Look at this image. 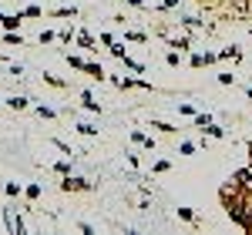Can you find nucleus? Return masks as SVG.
I'll return each mask as SVG.
<instances>
[{"instance_id": "nucleus-17", "label": "nucleus", "mask_w": 252, "mask_h": 235, "mask_svg": "<svg viewBox=\"0 0 252 235\" xmlns=\"http://www.w3.org/2000/svg\"><path fill=\"white\" fill-rule=\"evenodd\" d=\"M3 192H7L10 198H17V195H20V185H14V181H7V185H3Z\"/></svg>"}, {"instance_id": "nucleus-10", "label": "nucleus", "mask_w": 252, "mask_h": 235, "mask_svg": "<svg viewBox=\"0 0 252 235\" xmlns=\"http://www.w3.org/2000/svg\"><path fill=\"white\" fill-rule=\"evenodd\" d=\"M202 131H205V135H212V138H225V128H219V124H212V121H209Z\"/></svg>"}, {"instance_id": "nucleus-13", "label": "nucleus", "mask_w": 252, "mask_h": 235, "mask_svg": "<svg viewBox=\"0 0 252 235\" xmlns=\"http://www.w3.org/2000/svg\"><path fill=\"white\" fill-rule=\"evenodd\" d=\"M125 40H135V44H145V40H148V34H141V30H128V34H125Z\"/></svg>"}, {"instance_id": "nucleus-25", "label": "nucleus", "mask_w": 252, "mask_h": 235, "mask_svg": "<svg viewBox=\"0 0 252 235\" xmlns=\"http://www.w3.org/2000/svg\"><path fill=\"white\" fill-rule=\"evenodd\" d=\"M178 215L185 218V222H195V212H192V208H178Z\"/></svg>"}, {"instance_id": "nucleus-21", "label": "nucleus", "mask_w": 252, "mask_h": 235, "mask_svg": "<svg viewBox=\"0 0 252 235\" xmlns=\"http://www.w3.org/2000/svg\"><path fill=\"white\" fill-rule=\"evenodd\" d=\"M178 151H182V155H192L195 145H192V141H182V145H178Z\"/></svg>"}, {"instance_id": "nucleus-15", "label": "nucleus", "mask_w": 252, "mask_h": 235, "mask_svg": "<svg viewBox=\"0 0 252 235\" xmlns=\"http://www.w3.org/2000/svg\"><path fill=\"white\" fill-rule=\"evenodd\" d=\"M168 64H172V67H178V64H182V51H168Z\"/></svg>"}, {"instance_id": "nucleus-1", "label": "nucleus", "mask_w": 252, "mask_h": 235, "mask_svg": "<svg viewBox=\"0 0 252 235\" xmlns=\"http://www.w3.org/2000/svg\"><path fill=\"white\" fill-rule=\"evenodd\" d=\"M232 185L239 188V192H252V165L235 172V175H232Z\"/></svg>"}, {"instance_id": "nucleus-12", "label": "nucleus", "mask_w": 252, "mask_h": 235, "mask_svg": "<svg viewBox=\"0 0 252 235\" xmlns=\"http://www.w3.org/2000/svg\"><path fill=\"white\" fill-rule=\"evenodd\" d=\"M7 104H10L14 111H24V108H27L31 101H27V98H20V94H17V98H10V101H7Z\"/></svg>"}, {"instance_id": "nucleus-20", "label": "nucleus", "mask_w": 252, "mask_h": 235, "mask_svg": "<svg viewBox=\"0 0 252 235\" xmlns=\"http://www.w3.org/2000/svg\"><path fill=\"white\" fill-rule=\"evenodd\" d=\"M67 64H71L74 71H84V60H81V58H71V54H67Z\"/></svg>"}, {"instance_id": "nucleus-30", "label": "nucleus", "mask_w": 252, "mask_h": 235, "mask_svg": "<svg viewBox=\"0 0 252 235\" xmlns=\"http://www.w3.org/2000/svg\"><path fill=\"white\" fill-rule=\"evenodd\" d=\"M249 165H252V141H249Z\"/></svg>"}, {"instance_id": "nucleus-28", "label": "nucleus", "mask_w": 252, "mask_h": 235, "mask_svg": "<svg viewBox=\"0 0 252 235\" xmlns=\"http://www.w3.org/2000/svg\"><path fill=\"white\" fill-rule=\"evenodd\" d=\"M37 115H40V118H54V108H44V104H40Z\"/></svg>"}, {"instance_id": "nucleus-27", "label": "nucleus", "mask_w": 252, "mask_h": 235, "mask_svg": "<svg viewBox=\"0 0 252 235\" xmlns=\"http://www.w3.org/2000/svg\"><path fill=\"white\" fill-rule=\"evenodd\" d=\"M40 14H44L40 7H27V10H24V17H40Z\"/></svg>"}, {"instance_id": "nucleus-7", "label": "nucleus", "mask_w": 252, "mask_h": 235, "mask_svg": "<svg viewBox=\"0 0 252 235\" xmlns=\"http://www.w3.org/2000/svg\"><path fill=\"white\" fill-rule=\"evenodd\" d=\"M81 104H84L88 111H101V104L94 101V94H91V91H84V94H81Z\"/></svg>"}, {"instance_id": "nucleus-8", "label": "nucleus", "mask_w": 252, "mask_h": 235, "mask_svg": "<svg viewBox=\"0 0 252 235\" xmlns=\"http://www.w3.org/2000/svg\"><path fill=\"white\" fill-rule=\"evenodd\" d=\"M239 58H242V51H239V47H225V51L219 54V60H239Z\"/></svg>"}, {"instance_id": "nucleus-24", "label": "nucleus", "mask_w": 252, "mask_h": 235, "mask_svg": "<svg viewBox=\"0 0 252 235\" xmlns=\"http://www.w3.org/2000/svg\"><path fill=\"white\" fill-rule=\"evenodd\" d=\"M111 58H118V60L125 58V47H121V44H111Z\"/></svg>"}, {"instance_id": "nucleus-29", "label": "nucleus", "mask_w": 252, "mask_h": 235, "mask_svg": "<svg viewBox=\"0 0 252 235\" xmlns=\"http://www.w3.org/2000/svg\"><path fill=\"white\" fill-rule=\"evenodd\" d=\"M128 3H131V7H145V0H128Z\"/></svg>"}, {"instance_id": "nucleus-4", "label": "nucleus", "mask_w": 252, "mask_h": 235, "mask_svg": "<svg viewBox=\"0 0 252 235\" xmlns=\"http://www.w3.org/2000/svg\"><path fill=\"white\" fill-rule=\"evenodd\" d=\"M24 14H0V24H3V30H17Z\"/></svg>"}, {"instance_id": "nucleus-3", "label": "nucleus", "mask_w": 252, "mask_h": 235, "mask_svg": "<svg viewBox=\"0 0 252 235\" xmlns=\"http://www.w3.org/2000/svg\"><path fill=\"white\" fill-rule=\"evenodd\" d=\"M3 218H7V229H10L14 235H24V222H20V215L14 212V208H7V212H3Z\"/></svg>"}, {"instance_id": "nucleus-11", "label": "nucleus", "mask_w": 252, "mask_h": 235, "mask_svg": "<svg viewBox=\"0 0 252 235\" xmlns=\"http://www.w3.org/2000/svg\"><path fill=\"white\" fill-rule=\"evenodd\" d=\"M152 128H155V131H161V135H175V128L168 124V121H152Z\"/></svg>"}, {"instance_id": "nucleus-16", "label": "nucleus", "mask_w": 252, "mask_h": 235, "mask_svg": "<svg viewBox=\"0 0 252 235\" xmlns=\"http://www.w3.org/2000/svg\"><path fill=\"white\" fill-rule=\"evenodd\" d=\"M54 172H58V175H71V161H58Z\"/></svg>"}, {"instance_id": "nucleus-6", "label": "nucleus", "mask_w": 252, "mask_h": 235, "mask_svg": "<svg viewBox=\"0 0 252 235\" xmlns=\"http://www.w3.org/2000/svg\"><path fill=\"white\" fill-rule=\"evenodd\" d=\"M168 47H175V51H192V40L189 37H168Z\"/></svg>"}, {"instance_id": "nucleus-22", "label": "nucleus", "mask_w": 252, "mask_h": 235, "mask_svg": "<svg viewBox=\"0 0 252 235\" xmlns=\"http://www.w3.org/2000/svg\"><path fill=\"white\" fill-rule=\"evenodd\" d=\"M209 121H212V118H209V115H195V128H205Z\"/></svg>"}, {"instance_id": "nucleus-2", "label": "nucleus", "mask_w": 252, "mask_h": 235, "mask_svg": "<svg viewBox=\"0 0 252 235\" xmlns=\"http://www.w3.org/2000/svg\"><path fill=\"white\" fill-rule=\"evenodd\" d=\"M61 192H91V181H84V178H71V175H64V181H61Z\"/></svg>"}, {"instance_id": "nucleus-14", "label": "nucleus", "mask_w": 252, "mask_h": 235, "mask_svg": "<svg viewBox=\"0 0 252 235\" xmlns=\"http://www.w3.org/2000/svg\"><path fill=\"white\" fill-rule=\"evenodd\" d=\"M3 40H7V44H17V47L24 44V37H20L17 30H7V34H3Z\"/></svg>"}, {"instance_id": "nucleus-5", "label": "nucleus", "mask_w": 252, "mask_h": 235, "mask_svg": "<svg viewBox=\"0 0 252 235\" xmlns=\"http://www.w3.org/2000/svg\"><path fill=\"white\" fill-rule=\"evenodd\" d=\"M84 71H88L91 78H97V81L108 78V74H104V67H101V64H94V60H84Z\"/></svg>"}, {"instance_id": "nucleus-9", "label": "nucleus", "mask_w": 252, "mask_h": 235, "mask_svg": "<svg viewBox=\"0 0 252 235\" xmlns=\"http://www.w3.org/2000/svg\"><path fill=\"white\" fill-rule=\"evenodd\" d=\"M78 44L84 47V51H94V37H91V34H84V30L78 34Z\"/></svg>"}, {"instance_id": "nucleus-18", "label": "nucleus", "mask_w": 252, "mask_h": 235, "mask_svg": "<svg viewBox=\"0 0 252 235\" xmlns=\"http://www.w3.org/2000/svg\"><path fill=\"white\" fill-rule=\"evenodd\" d=\"M78 135H88V138H91V135H97V128H94V124H78Z\"/></svg>"}, {"instance_id": "nucleus-26", "label": "nucleus", "mask_w": 252, "mask_h": 235, "mask_svg": "<svg viewBox=\"0 0 252 235\" xmlns=\"http://www.w3.org/2000/svg\"><path fill=\"white\" fill-rule=\"evenodd\" d=\"M44 81H47V84H54V88H64V81L54 78V74H44Z\"/></svg>"}, {"instance_id": "nucleus-23", "label": "nucleus", "mask_w": 252, "mask_h": 235, "mask_svg": "<svg viewBox=\"0 0 252 235\" xmlns=\"http://www.w3.org/2000/svg\"><path fill=\"white\" fill-rule=\"evenodd\" d=\"M54 148H58V151H64V155H74V151H71V148H67V145H64L61 138H54Z\"/></svg>"}, {"instance_id": "nucleus-19", "label": "nucleus", "mask_w": 252, "mask_h": 235, "mask_svg": "<svg viewBox=\"0 0 252 235\" xmlns=\"http://www.w3.org/2000/svg\"><path fill=\"white\" fill-rule=\"evenodd\" d=\"M24 195L31 198V202H34V198H40V185H27V192H24Z\"/></svg>"}]
</instances>
